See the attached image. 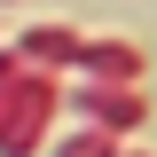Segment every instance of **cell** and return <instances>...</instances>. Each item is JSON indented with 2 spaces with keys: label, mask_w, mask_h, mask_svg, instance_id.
<instances>
[{
  "label": "cell",
  "mask_w": 157,
  "mask_h": 157,
  "mask_svg": "<svg viewBox=\"0 0 157 157\" xmlns=\"http://www.w3.org/2000/svg\"><path fill=\"white\" fill-rule=\"evenodd\" d=\"M63 157H110V141H102V134H78V141H71Z\"/></svg>",
  "instance_id": "obj_1"
}]
</instances>
